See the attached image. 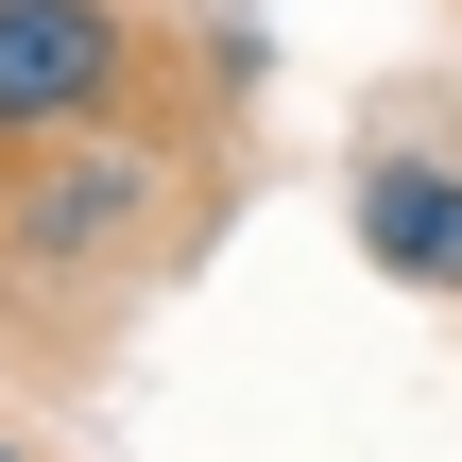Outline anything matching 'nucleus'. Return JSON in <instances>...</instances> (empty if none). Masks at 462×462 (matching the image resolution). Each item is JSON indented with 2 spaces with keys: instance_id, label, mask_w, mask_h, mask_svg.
I'll list each match as a JSON object with an SVG mask.
<instances>
[{
  "instance_id": "nucleus-1",
  "label": "nucleus",
  "mask_w": 462,
  "mask_h": 462,
  "mask_svg": "<svg viewBox=\"0 0 462 462\" xmlns=\"http://www.w3.org/2000/svg\"><path fill=\"white\" fill-rule=\"evenodd\" d=\"M154 206H171L154 137L86 120V137H51V154H17V171H0V274H17V291H69V274L137 257V223H154Z\"/></svg>"
},
{
  "instance_id": "nucleus-2",
  "label": "nucleus",
  "mask_w": 462,
  "mask_h": 462,
  "mask_svg": "<svg viewBox=\"0 0 462 462\" xmlns=\"http://www.w3.org/2000/svg\"><path fill=\"white\" fill-rule=\"evenodd\" d=\"M120 86H137V17L120 0H0V171L86 137V120H120Z\"/></svg>"
},
{
  "instance_id": "nucleus-3",
  "label": "nucleus",
  "mask_w": 462,
  "mask_h": 462,
  "mask_svg": "<svg viewBox=\"0 0 462 462\" xmlns=\"http://www.w3.org/2000/svg\"><path fill=\"white\" fill-rule=\"evenodd\" d=\"M360 257L394 274V291H462V171L446 154H360Z\"/></svg>"
},
{
  "instance_id": "nucleus-4",
  "label": "nucleus",
  "mask_w": 462,
  "mask_h": 462,
  "mask_svg": "<svg viewBox=\"0 0 462 462\" xmlns=\"http://www.w3.org/2000/svg\"><path fill=\"white\" fill-rule=\"evenodd\" d=\"M0 462H34V446H17V429H0Z\"/></svg>"
}]
</instances>
